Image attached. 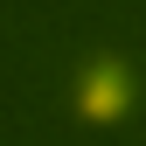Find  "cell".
<instances>
[{"label": "cell", "instance_id": "cell-1", "mask_svg": "<svg viewBox=\"0 0 146 146\" xmlns=\"http://www.w3.org/2000/svg\"><path fill=\"white\" fill-rule=\"evenodd\" d=\"M125 104H132V70H125V63L84 70V84H77V118L111 125V118H125Z\"/></svg>", "mask_w": 146, "mask_h": 146}]
</instances>
